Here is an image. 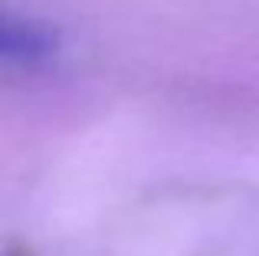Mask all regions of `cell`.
Here are the masks:
<instances>
[{
    "instance_id": "obj_1",
    "label": "cell",
    "mask_w": 259,
    "mask_h": 256,
    "mask_svg": "<svg viewBox=\"0 0 259 256\" xmlns=\"http://www.w3.org/2000/svg\"><path fill=\"white\" fill-rule=\"evenodd\" d=\"M59 53V36L46 23L33 17H20V13L7 10L0 17V59L17 69H36L56 59Z\"/></svg>"
}]
</instances>
